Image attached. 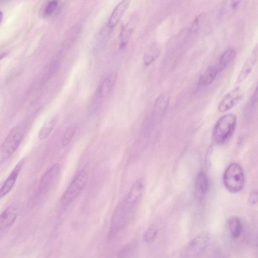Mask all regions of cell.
Returning a JSON list of instances; mask_svg holds the SVG:
<instances>
[{"instance_id": "obj_18", "label": "cell", "mask_w": 258, "mask_h": 258, "mask_svg": "<svg viewBox=\"0 0 258 258\" xmlns=\"http://www.w3.org/2000/svg\"><path fill=\"white\" fill-rule=\"evenodd\" d=\"M237 55V51L234 48H229L222 53L217 65L221 72L231 64Z\"/></svg>"}, {"instance_id": "obj_12", "label": "cell", "mask_w": 258, "mask_h": 258, "mask_svg": "<svg viewBox=\"0 0 258 258\" xmlns=\"http://www.w3.org/2000/svg\"><path fill=\"white\" fill-rule=\"evenodd\" d=\"M118 79V74L113 72L103 80L98 90V95L101 97L108 96L113 90Z\"/></svg>"}, {"instance_id": "obj_27", "label": "cell", "mask_w": 258, "mask_h": 258, "mask_svg": "<svg viewBox=\"0 0 258 258\" xmlns=\"http://www.w3.org/2000/svg\"><path fill=\"white\" fill-rule=\"evenodd\" d=\"M75 127H70L66 129L62 138V144L64 147H66L69 144L75 135Z\"/></svg>"}, {"instance_id": "obj_22", "label": "cell", "mask_w": 258, "mask_h": 258, "mask_svg": "<svg viewBox=\"0 0 258 258\" xmlns=\"http://www.w3.org/2000/svg\"><path fill=\"white\" fill-rule=\"evenodd\" d=\"M58 65V61L55 59L51 60L46 66L44 69V73L41 79L43 83H46L50 79L53 74H55L57 66Z\"/></svg>"}, {"instance_id": "obj_1", "label": "cell", "mask_w": 258, "mask_h": 258, "mask_svg": "<svg viewBox=\"0 0 258 258\" xmlns=\"http://www.w3.org/2000/svg\"><path fill=\"white\" fill-rule=\"evenodd\" d=\"M237 118L233 113H227L221 117L215 125L213 139L217 144L221 145L232 137L236 127Z\"/></svg>"}, {"instance_id": "obj_15", "label": "cell", "mask_w": 258, "mask_h": 258, "mask_svg": "<svg viewBox=\"0 0 258 258\" xmlns=\"http://www.w3.org/2000/svg\"><path fill=\"white\" fill-rule=\"evenodd\" d=\"M144 189L143 181H138L133 185L125 199L129 203L136 206L141 199Z\"/></svg>"}, {"instance_id": "obj_31", "label": "cell", "mask_w": 258, "mask_h": 258, "mask_svg": "<svg viewBox=\"0 0 258 258\" xmlns=\"http://www.w3.org/2000/svg\"><path fill=\"white\" fill-rule=\"evenodd\" d=\"M1 13V19H0V20H1V21H2V18H3V14H2V12L1 11V13Z\"/></svg>"}, {"instance_id": "obj_4", "label": "cell", "mask_w": 258, "mask_h": 258, "mask_svg": "<svg viewBox=\"0 0 258 258\" xmlns=\"http://www.w3.org/2000/svg\"><path fill=\"white\" fill-rule=\"evenodd\" d=\"M223 184L226 190L237 193L242 189L245 182L244 172L238 163H232L226 168L223 175Z\"/></svg>"}, {"instance_id": "obj_9", "label": "cell", "mask_w": 258, "mask_h": 258, "mask_svg": "<svg viewBox=\"0 0 258 258\" xmlns=\"http://www.w3.org/2000/svg\"><path fill=\"white\" fill-rule=\"evenodd\" d=\"M258 58V45H256L245 63H243L237 78V83L241 84L247 80L252 73Z\"/></svg>"}, {"instance_id": "obj_11", "label": "cell", "mask_w": 258, "mask_h": 258, "mask_svg": "<svg viewBox=\"0 0 258 258\" xmlns=\"http://www.w3.org/2000/svg\"><path fill=\"white\" fill-rule=\"evenodd\" d=\"M130 3V1L125 0L119 3L114 9L108 23V27L110 29L117 25Z\"/></svg>"}, {"instance_id": "obj_3", "label": "cell", "mask_w": 258, "mask_h": 258, "mask_svg": "<svg viewBox=\"0 0 258 258\" xmlns=\"http://www.w3.org/2000/svg\"><path fill=\"white\" fill-rule=\"evenodd\" d=\"M136 206L129 203L125 199L117 207L112 215L109 239H111L120 233L127 225L131 213Z\"/></svg>"}, {"instance_id": "obj_21", "label": "cell", "mask_w": 258, "mask_h": 258, "mask_svg": "<svg viewBox=\"0 0 258 258\" xmlns=\"http://www.w3.org/2000/svg\"><path fill=\"white\" fill-rule=\"evenodd\" d=\"M169 99L170 95L167 93H163L159 96L155 102V111L160 114L163 113L168 107Z\"/></svg>"}, {"instance_id": "obj_7", "label": "cell", "mask_w": 258, "mask_h": 258, "mask_svg": "<svg viewBox=\"0 0 258 258\" xmlns=\"http://www.w3.org/2000/svg\"><path fill=\"white\" fill-rule=\"evenodd\" d=\"M60 174V167L58 164H55L45 172L41 177L39 184L38 191L41 194H46L52 189Z\"/></svg>"}, {"instance_id": "obj_30", "label": "cell", "mask_w": 258, "mask_h": 258, "mask_svg": "<svg viewBox=\"0 0 258 258\" xmlns=\"http://www.w3.org/2000/svg\"><path fill=\"white\" fill-rule=\"evenodd\" d=\"M251 100L254 104L258 102V83L252 96Z\"/></svg>"}, {"instance_id": "obj_16", "label": "cell", "mask_w": 258, "mask_h": 258, "mask_svg": "<svg viewBox=\"0 0 258 258\" xmlns=\"http://www.w3.org/2000/svg\"><path fill=\"white\" fill-rule=\"evenodd\" d=\"M221 73V71L217 65L209 66L201 76L199 80V84L203 87H207L216 80Z\"/></svg>"}, {"instance_id": "obj_10", "label": "cell", "mask_w": 258, "mask_h": 258, "mask_svg": "<svg viewBox=\"0 0 258 258\" xmlns=\"http://www.w3.org/2000/svg\"><path fill=\"white\" fill-rule=\"evenodd\" d=\"M23 164V161L18 163L12 170L9 177L2 185L1 189H0V197L1 198L6 196L13 188L19 176Z\"/></svg>"}, {"instance_id": "obj_25", "label": "cell", "mask_w": 258, "mask_h": 258, "mask_svg": "<svg viewBox=\"0 0 258 258\" xmlns=\"http://www.w3.org/2000/svg\"><path fill=\"white\" fill-rule=\"evenodd\" d=\"M55 125V121L53 120L43 126L38 134L39 139L42 140L48 138L53 130Z\"/></svg>"}, {"instance_id": "obj_5", "label": "cell", "mask_w": 258, "mask_h": 258, "mask_svg": "<svg viewBox=\"0 0 258 258\" xmlns=\"http://www.w3.org/2000/svg\"><path fill=\"white\" fill-rule=\"evenodd\" d=\"M87 171L82 170L74 177L63 194L61 200V205L66 207L73 203L83 190L88 179Z\"/></svg>"}, {"instance_id": "obj_13", "label": "cell", "mask_w": 258, "mask_h": 258, "mask_svg": "<svg viewBox=\"0 0 258 258\" xmlns=\"http://www.w3.org/2000/svg\"><path fill=\"white\" fill-rule=\"evenodd\" d=\"M18 218V213L16 209L12 206H9L5 209L1 215L0 219V226L1 230H6L15 223Z\"/></svg>"}, {"instance_id": "obj_14", "label": "cell", "mask_w": 258, "mask_h": 258, "mask_svg": "<svg viewBox=\"0 0 258 258\" xmlns=\"http://www.w3.org/2000/svg\"><path fill=\"white\" fill-rule=\"evenodd\" d=\"M209 189L208 179L204 172L197 175L195 182L196 195L198 200H202L206 195Z\"/></svg>"}, {"instance_id": "obj_19", "label": "cell", "mask_w": 258, "mask_h": 258, "mask_svg": "<svg viewBox=\"0 0 258 258\" xmlns=\"http://www.w3.org/2000/svg\"><path fill=\"white\" fill-rule=\"evenodd\" d=\"M160 54V47L157 43L154 42L147 50L143 58L146 66L152 64L158 58Z\"/></svg>"}, {"instance_id": "obj_17", "label": "cell", "mask_w": 258, "mask_h": 258, "mask_svg": "<svg viewBox=\"0 0 258 258\" xmlns=\"http://www.w3.org/2000/svg\"><path fill=\"white\" fill-rule=\"evenodd\" d=\"M137 21V17L135 16L129 20L122 28L120 34V46L122 48H124L127 45L129 38L135 29Z\"/></svg>"}, {"instance_id": "obj_23", "label": "cell", "mask_w": 258, "mask_h": 258, "mask_svg": "<svg viewBox=\"0 0 258 258\" xmlns=\"http://www.w3.org/2000/svg\"><path fill=\"white\" fill-rule=\"evenodd\" d=\"M241 1H226L224 2L221 14L224 17L231 16L235 13L239 8Z\"/></svg>"}, {"instance_id": "obj_28", "label": "cell", "mask_w": 258, "mask_h": 258, "mask_svg": "<svg viewBox=\"0 0 258 258\" xmlns=\"http://www.w3.org/2000/svg\"><path fill=\"white\" fill-rule=\"evenodd\" d=\"M203 21V16L200 15L196 18L192 24L191 27V33L196 34L202 27Z\"/></svg>"}, {"instance_id": "obj_2", "label": "cell", "mask_w": 258, "mask_h": 258, "mask_svg": "<svg viewBox=\"0 0 258 258\" xmlns=\"http://www.w3.org/2000/svg\"><path fill=\"white\" fill-rule=\"evenodd\" d=\"M27 125L21 124L13 127L6 137L1 148V161L4 162L16 152L27 130Z\"/></svg>"}, {"instance_id": "obj_8", "label": "cell", "mask_w": 258, "mask_h": 258, "mask_svg": "<svg viewBox=\"0 0 258 258\" xmlns=\"http://www.w3.org/2000/svg\"><path fill=\"white\" fill-rule=\"evenodd\" d=\"M243 93L240 87L227 93L219 105L218 110L221 112H225L236 106L242 99Z\"/></svg>"}, {"instance_id": "obj_26", "label": "cell", "mask_w": 258, "mask_h": 258, "mask_svg": "<svg viewBox=\"0 0 258 258\" xmlns=\"http://www.w3.org/2000/svg\"><path fill=\"white\" fill-rule=\"evenodd\" d=\"M157 233H158V228L155 224H152L147 229L143 239L147 243H151L156 239Z\"/></svg>"}, {"instance_id": "obj_29", "label": "cell", "mask_w": 258, "mask_h": 258, "mask_svg": "<svg viewBox=\"0 0 258 258\" xmlns=\"http://www.w3.org/2000/svg\"><path fill=\"white\" fill-rule=\"evenodd\" d=\"M249 202L251 205H255L258 203V190H255L249 196Z\"/></svg>"}, {"instance_id": "obj_24", "label": "cell", "mask_w": 258, "mask_h": 258, "mask_svg": "<svg viewBox=\"0 0 258 258\" xmlns=\"http://www.w3.org/2000/svg\"><path fill=\"white\" fill-rule=\"evenodd\" d=\"M59 3L56 1L48 2L42 9V15L44 18H48L53 15L57 9L58 8Z\"/></svg>"}, {"instance_id": "obj_6", "label": "cell", "mask_w": 258, "mask_h": 258, "mask_svg": "<svg viewBox=\"0 0 258 258\" xmlns=\"http://www.w3.org/2000/svg\"><path fill=\"white\" fill-rule=\"evenodd\" d=\"M211 236L208 233L199 234L185 247L181 258H197L202 255L210 244Z\"/></svg>"}, {"instance_id": "obj_20", "label": "cell", "mask_w": 258, "mask_h": 258, "mask_svg": "<svg viewBox=\"0 0 258 258\" xmlns=\"http://www.w3.org/2000/svg\"><path fill=\"white\" fill-rule=\"evenodd\" d=\"M227 225L228 230L232 237L238 238L242 232V225L241 221L236 217L231 218L229 219Z\"/></svg>"}]
</instances>
